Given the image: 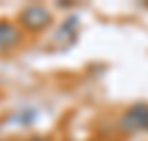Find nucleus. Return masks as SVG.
Listing matches in <instances>:
<instances>
[{
    "label": "nucleus",
    "mask_w": 148,
    "mask_h": 141,
    "mask_svg": "<svg viewBox=\"0 0 148 141\" xmlns=\"http://www.w3.org/2000/svg\"><path fill=\"white\" fill-rule=\"evenodd\" d=\"M16 37H18V31L9 22H0V49H7L9 44H13Z\"/></svg>",
    "instance_id": "nucleus-1"
}]
</instances>
